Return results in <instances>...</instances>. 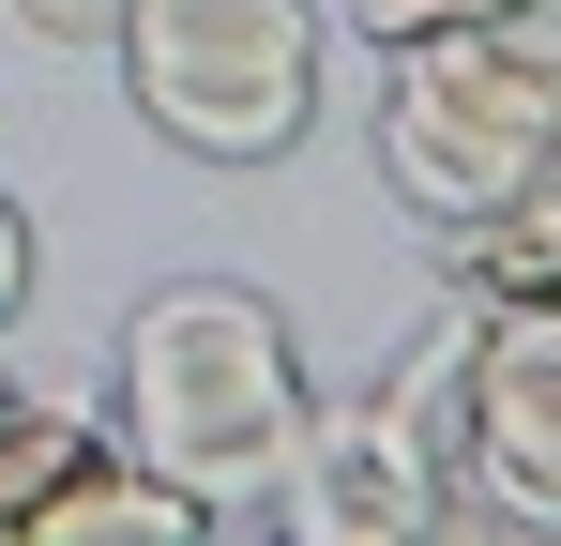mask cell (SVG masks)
<instances>
[{
    "instance_id": "cell-1",
    "label": "cell",
    "mask_w": 561,
    "mask_h": 546,
    "mask_svg": "<svg viewBox=\"0 0 561 546\" xmlns=\"http://www.w3.org/2000/svg\"><path fill=\"white\" fill-rule=\"evenodd\" d=\"M304 410H319L304 350H288L274 288H243V273H168L106 334V425L152 470H183L197 501H259L304 441Z\"/></svg>"
},
{
    "instance_id": "cell-2",
    "label": "cell",
    "mask_w": 561,
    "mask_h": 546,
    "mask_svg": "<svg viewBox=\"0 0 561 546\" xmlns=\"http://www.w3.org/2000/svg\"><path fill=\"white\" fill-rule=\"evenodd\" d=\"M547 168H561V15L547 0L379 46V182L425 228H470Z\"/></svg>"
},
{
    "instance_id": "cell-3",
    "label": "cell",
    "mask_w": 561,
    "mask_h": 546,
    "mask_svg": "<svg viewBox=\"0 0 561 546\" xmlns=\"http://www.w3.org/2000/svg\"><path fill=\"white\" fill-rule=\"evenodd\" d=\"M122 91L197 168H274L319 122V15L304 0H137L122 15Z\"/></svg>"
},
{
    "instance_id": "cell-4",
    "label": "cell",
    "mask_w": 561,
    "mask_h": 546,
    "mask_svg": "<svg viewBox=\"0 0 561 546\" xmlns=\"http://www.w3.org/2000/svg\"><path fill=\"white\" fill-rule=\"evenodd\" d=\"M470 319V516H531L561 532V288L456 304Z\"/></svg>"
},
{
    "instance_id": "cell-5",
    "label": "cell",
    "mask_w": 561,
    "mask_h": 546,
    "mask_svg": "<svg viewBox=\"0 0 561 546\" xmlns=\"http://www.w3.org/2000/svg\"><path fill=\"white\" fill-rule=\"evenodd\" d=\"M274 501H288V532H304V546H425L440 516H456V486L410 455V425H394L379 395L304 410V441H288Z\"/></svg>"
},
{
    "instance_id": "cell-6",
    "label": "cell",
    "mask_w": 561,
    "mask_h": 546,
    "mask_svg": "<svg viewBox=\"0 0 561 546\" xmlns=\"http://www.w3.org/2000/svg\"><path fill=\"white\" fill-rule=\"evenodd\" d=\"M440 288H456V304H516V288H561V168H547V182H516L501 213L440 228Z\"/></svg>"
},
{
    "instance_id": "cell-7",
    "label": "cell",
    "mask_w": 561,
    "mask_h": 546,
    "mask_svg": "<svg viewBox=\"0 0 561 546\" xmlns=\"http://www.w3.org/2000/svg\"><path fill=\"white\" fill-rule=\"evenodd\" d=\"M379 410L410 425V455H425L440 486H456V470H470V319H456V304H440V319L410 334V364L379 379ZM456 516H470V486H456Z\"/></svg>"
},
{
    "instance_id": "cell-8",
    "label": "cell",
    "mask_w": 561,
    "mask_h": 546,
    "mask_svg": "<svg viewBox=\"0 0 561 546\" xmlns=\"http://www.w3.org/2000/svg\"><path fill=\"white\" fill-rule=\"evenodd\" d=\"M77 441H92V410H61V395H15V410H0V546L31 532V501L61 486Z\"/></svg>"
},
{
    "instance_id": "cell-9",
    "label": "cell",
    "mask_w": 561,
    "mask_h": 546,
    "mask_svg": "<svg viewBox=\"0 0 561 546\" xmlns=\"http://www.w3.org/2000/svg\"><path fill=\"white\" fill-rule=\"evenodd\" d=\"M0 15H15L31 46H122V15H137V0H0Z\"/></svg>"
},
{
    "instance_id": "cell-10",
    "label": "cell",
    "mask_w": 561,
    "mask_h": 546,
    "mask_svg": "<svg viewBox=\"0 0 561 546\" xmlns=\"http://www.w3.org/2000/svg\"><path fill=\"white\" fill-rule=\"evenodd\" d=\"M365 46H410V31H470V15H516V0H350Z\"/></svg>"
},
{
    "instance_id": "cell-11",
    "label": "cell",
    "mask_w": 561,
    "mask_h": 546,
    "mask_svg": "<svg viewBox=\"0 0 561 546\" xmlns=\"http://www.w3.org/2000/svg\"><path fill=\"white\" fill-rule=\"evenodd\" d=\"M15 304H31V213L0 197V334H15Z\"/></svg>"
},
{
    "instance_id": "cell-12",
    "label": "cell",
    "mask_w": 561,
    "mask_h": 546,
    "mask_svg": "<svg viewBox=\"0 0 561 546\" xmlns=\"http://www.w3.org/2000/svg\"><path fill=\"white\" fill-rule=\"evenodd\" d=\"M0 410H15V379H0Z\"/></svg>"
}]
</instances>
